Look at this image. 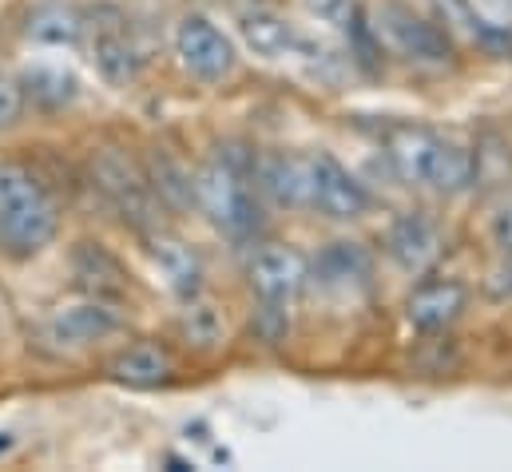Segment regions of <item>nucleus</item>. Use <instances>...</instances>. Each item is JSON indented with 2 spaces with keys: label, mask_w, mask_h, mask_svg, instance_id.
<instances>
[{
  "label": "nucleus",
  "mask_w": 512,
  "mask_h": 472,
  "mask_svg": "<svg viewBox=\"0 0 512 472\" xmlns=\"http://www.w3.org/2000/svg\"><path fill=\"white\" fill-rule=\"evenodd\" d=\"M195 207L227 238H251L262 227L255 187V151L243 143H223L195 171Z\"/></svg>",
  "instance_id": "1"
},
{
  "label": "nucleus",
  "mask_w": 512,
  "mask_h": 472,
  "mask_svg": "<svg viewBox=\"0 0 512 472\" xmlns=\"http://www.w3.org/2000/svg\"><path fill=\"white\" fill-rule=\"evenodd\" d=\"M60 231V207L48 187L12 159H0V250L8 258H36Z\"/></svg>",
  "instance_id": "2"
},
{
  "label": "nucleus",
  "mask_w": 512,
  "mask_h": 472,
  "mask_svg": "<svg viewBox=\"0 0 512 472\" xmlns=\"http://www.w3.org/2000/svg\"><path fill=\"white\" fill-rule=\"evenodd\" d=\"M389 159L401 179L433 187L437 195H465L473 191V151L441 139L425 127H397L389 139Z\"/></svg>",
  "instance_id": "3"
},
{
  "label": "nucleus",
  "mask_w": 512,
  "mask_h": 472,
  "mask_svg": "<svg viewBox=\"0 0 512 472\" xmlns=\"http://www.w3.org/2000/svg\"><path fill=\"white\" fill-rule=\"evenodd\" d=\"M92 183L100 195L112 203V211L128 223L135 235H155L163 231V203L147 183V171L131 159L124 147H100L92 155Z\"/></svg>",
  "instance_id": "4"
},
{
  "label": "nucleus",
  "mask_w": 512,
  "mask_h": 472,
  "mask_svg": "<svg viewBox=\"0 0 512 472\" xmlns=\"http://www.w3.org/2000/svg\"><path fill=\"white\" fill-rule=\"evenodd\" d=\"M378 32H385L389 44H393L401 56L417 60V64L445 68V64L457 60V40H453V32H449L445 24H437V20L421 16V12H413V8L401 4V0L382 4V24H378Z\"/></svg>",
  "instance_id": "5"
},
{
  "label": "nucleus",
  "mask_w": 512,
  "mask_h": 472,
  "mask_svg": "<svg viewBox=\"0 0 512 472\" xmlns=\"http://www.w3.org/2000/svg\"><path fill=\"white\" fill-rule=\"evenodd\" d=\"M175 56L203 84H223L235 72V48L207 16H183L175 24Z\"/></svg>",
  "instance_id": "6"
},
{
  "label": "nucleus",
  "mask_w": 512,
  "mask_h": 472,
  "mask_svg": "<svg viewBox=\"0 0 512 472\" xmlns=\"http://www.w3.org/2000/svg\"><path fill=\"white\" fill-rule=\"evenodd\" d=\"M124 318L116 310V302L104 298H88L76 306L56 310L44 326H40V342H48L52 350H84L96 342H108L112 334H120Z\"/></svg>",
  "instance_id": "7"
},
{
  "label": "nucleus",
  "mask_w": 512,
  "mask_h": 472,
  "mask_svg": "<svg viewBox=\"0 0 512 472\" xmlns=\"http://www.w3.org/2000/svg\"><path fill=\"white\" fill-rule=\"evenodd\" d=\"M310 207H318L330 219L350 223L370 211V191L330 151H318V155H310Z\"/></svg>",
  "instance_id": "8"
},
{
  "label": "nucleus",
  "mask_w": 512,
  "mask_h": 472,
  "mask_svg": "<svg viewBox=\"0 0 512 472\" xmlns=\"http://www.w3.org/2000/svg\"><path fill=\"white\" fill-rule=\"evenodd\" d=\"M247 282L258 302L290 306L306 286V258L294 246H262L247 266Z\"/></svg>",
  "instance_id": "9"
},
{
  "label": "nucleus",
  "mask_w": 512,
  "mask_h": 472,
  "mask_svg": "<svg viewBox=\"0 0 512 472\" xmlns=\"http://www.w3.org/2000/svg\"><path fill=\"white\" fill-rule=\"evenodd\" d=\"M72 278L88 298L104 302H124L131 294V270L124 266L120 254H112L104 242H76L72 246Z\"/></svg>",
  "instance_id": "10"
},
{
  "label": "nucleus",
  "mask_w": 512,
  "mask_h": 472,
  "mask_svg": "<svg viewBox=\"0 0 512 472\" xmlns=\"http://www.w3.org/2000/svg\"><path fill=\"white\" fill-rule=\"evenodd\" d=\"M469 290L457 278H433L413 286V294L405 298V322L417 334H445L461 314H465Z\"/></svg>",
  "instance_id": "11"
},
{
  "label": "nucleus",
  "mask_w": 512,
  "mask_h": 472,
  "mask_svg": "<svg viewBox=\"0 0 512 472\" xmlns=\"http://www.w3.org/2000/svg\"><path fill=\"white\" fill-rule=\"evenodd\" d=\"M239 32L247 40V48L262 60H282V56H322V44L306 40L286 16L270 12V8H251L239 16Z\"/></svg>",
  "instance_id": "12"
},
{
  "label": "nucleus",
  "mask_w": 512,
  "mask_h": 472,
  "mask_svg": "<svg viewBox=\"0 0 512 472\" xmlns=\"http://www.w3.org/2000/svg\"><path fill=\"white\" fill-rule=\"evenodd\" d=\"M385 254L405 274H425L441 258V231H437V223L429 215L405 211V215L393 219V227L385 235Z\"/></svg>",
  "instance_id": "13"
},
{
  "label": "nucleus",
  "mask_w": 512,
  "mask_h": 472,
  "mask_svg": "<svg viewBox=\"0 0 512 472\" xmlns=\"http://www.w3.org/2000/svg\"><path fill=\"white\" fill-rule=\"evenodd\" d=\"M255 187L278 207H310V159L286 151L255 155Z\"/></svg>",
  "instance_id": "14"
},
{
  "label": "nucleus",
  "mask_w": 512,
  "mask_h": 472,
  "mask_svg": "<svg viewBox=\"0 0 512 472\" xmlns=\"http://www.w3.org/2000/svg\"><path fill=\"white\" fill-rule=\"evenodd\" d=\"M84 28H92V64H96V72L112 88L135 84L139 80V68H143V56L131 44L124 20H104V24H84Z\"/></svg>",
  "instance_id": "15"
},
{
  "label": "nucleus",
  "mask_w": 512,
  "mask_h": 472,
  "mask_svg": "<svg viewBox=\"0 0 512 472\" xmlns=\"http://www.w3.org/2000/svg\"><path fill=\"white\" fill-rule=\"evenodd\" d=\"M433 8H437L441 24L449 32H465L481 52H489L497 60H509L512 56V24L481 16L473 0H433Z\"/></svg>",
  "instance_id": "16"
},
{
  "label": "nucleus",
  "mask_w": 512,
  "mask_h": 472,
  "mask_svg": "<svg viewBox=\"0 0 512 472\" xmlns=\"http://www.w3.org/2000/svg\"><path fill=\"white\" fill-rule=\"evenodd\" d=\"M147 242H151V258H155L159 274L167 278L171 294H175L179 302L199 298V294H203V262H199V254H195L183 238L167 235V231L147 235Z\"/></svg>",
  "instance_id": "17"
},
{
  "label": "nucleus",
  "mask_w": 512,
  "mask_h": 472,
  "mask_svg": "<svg viewBox=\"0 0 512 472\" xmlns=\"http://www.w3.org/2000/svg\"><path fill=\"white\" fill-rule=\"evenodd\" d=\"M108 377L124 389H159L171 377V357L155 342H139L108 361Z\"/></svg>",
  "instance_id": "18"
},
{
  "label": "nucleus",
  "mask_w": 512,
  "mask_h": 472,
  "mask_svg": "<svg viewBox=\"0 0 512 472\" xmlns=\"http://www.w3.org/2000/svg\"><path fill=\"white\" fill-rule=\"evenodd\" d=\"M20 92H24V104L28 108H36V112H64V108H72L76 104V96H80V84H76V76L72 72H64V68H28L20 80Z\"/></svg>",
  "instance_id": "19"
},
{
  "label": "nucleus",
  "mask_w": 512,
  "mask_h": 472,
  "mask_svg": "<svg viewBox=\"0 0 512 472\" xmlns=\"http://www.w3.org/2000/svg\"><path fill=\"white\" fill-rule=\"evenodd\" d=\"M147 183H151V191L159 195V203L167 207V211H187L191 203H195V175H187L167 151H151L147 155Z\"/></svg>",
  "instance_id": "20"
},
{
  "label": "nucleus",
  "mask_w": 512,
  "mask_h": 472,
  "mask_svg": "<svg viewBox=\"0 0 512 472\" xmlns=\"http://www.w3.org/2000/svg\"><path fill=\"white\" fill-rule=\"evenodd\" d=\"M24 32H28V40H36V44L64 48V44H76V40L84 36V16H80L72 4L52 0V4H40V8L28 16Z\"/></svg>",
  "instance_id": "21"
},
{
  "label": "nucleus",
  "mask_w": 512,
  "mask_h": 472,
  "mask_svg": "<svg viewBox=\"0 0 512 472\" xmlns=\"http://www.w3.org/2000/svg\"><path fill=\"white\" fill-rule=\"evenodd\" d=\"M314 278L322 286H350L370 278V254L358 242H330L318 258H314Z\"/></svg>",
  "instance_id": "22"
},
{
  "label": "nucleus",
  "mask_w": 512,
  "mask_h": 472,
  "mask_svg": "<svg viewBox=\"0 0 512 472\" xmlns=\"http://www.w3.org/2000/svg\"><path fill=\"white\" fill-rule=\"evenodd\" d=\"M346 32V40H350V56H354V64L366 72V76H382V32H378V24H370V16H366V8H358L354 12V20L342 28Z\"/></svg>",
  "instance_id": "23"
},
{
  "label": "nucleus",
  "mask_w": 512,
  "mask_h": 472,
  "mask_svg": "<svg viewBox=\"0 0 512 472\" xmlns=\"http://www.w3.org/2000/svg\"><path fill=\"white\" fill-rule=\"evenodd\" d=\"M512 175V147L497 135H485L473 147V187H501Z\"/></svg>",
  "instance_id": "24"
},
{
  "label": "nucleus",
  "mask_w": 512,
  "mask_h": 472,
  "mask_svg": "<svg viewBox=\"0 0 512 472\" xmlns=\"http://www.w3.org/2000/svg\"><path fill=\"white\" fill-rule=\"evenodd\" d=\"M187 310H183V338L191 342V346H199V350H215L219 342H223V334H227V326H223V318H219V310L211 306V302H203V298H191V302H183Z\"/></svg>",
  "instance_id": "25"
},
{
  "label": "nucleus",
  "mask_w": 512,
  "mask_h": 472,
  "mask_svg": "<svg viewBox=\"0 0 512 472\" xmlns=\"http://www.w3.org/2000/svg\"><path fill=\"white\" fill-rule=\"evenodd\" d=\"M251 334L266 346H282L290 334V306H274V302H258L251 314Z\"/></svg>",
  "instance_id": "26"
},
{
  "label": "nucleus",
  "mask_w": 512,
  "mask_h": 472,
  "mask_svg": "<svg viewBox=\"0 0 512 472\" xmlns=\"http://www.w3.org/2000/svg\"><path fill=\"white\" fill-rule=\"evenodd\" d=\"M306 4V12L314 16V20H322V24H330V28H346L350 20H354V12L362 8L358 0H302Z\"/></svg>",
  "instance_id": "27"
},
{
  "label": "nucleus",
  "mask_w": 512,
  "mask_h": 472,
  "mask_svg": "<svg viewBox=\"0 0 512 472\" xmlns=\"http://www.w3.org/2000/svg\"><path fill=\"white\" fill-rule=\"evenodd\" d=\"M24 92H20V84L16 80H4L0 76V131H8L16 119L24 116Z\"/></svg>",
  "instance_id": "28"
},
{
  "label": "nucleus",
  "mask_w": 512,
  "mask_h": 472,
  "mask_svg": "<svg viewBox=\"0 0 512 472\" xmlns=\"http://www.w3.org/2000/svg\"><path fill=\"white\" fill-rule=\"evenodd\" d=\"M489 238H493V246H497L501 254H512V199H505V203L493 211V219H489Z\"/></svg>",
  "instance_id": "29"
},
{
  "label": "nucleus",
  "mask_w": 512,
  "mask_h": 472,
  "mask_svg": "<svg viewBox=\"0 0 512 472\" xmlns=\"http://www.w3.org/2000/svg\"><path fill=\"white\" fill-rule=\"evenodd\" d=\"M489 294H493L497 302H509L512 298V254H505V262L493 270V278H489Z\"/></svg>",
  "instance_id": "30"
},
{
  "label": "nucleus",
  "mask_w": 512,
  "mask_h": 472,
  "mask_svg": "<svg viewBox=\"0 0 512 472\" xmlns=\"http://www.w3.org/2000/svg\"><path fill=\"white\" fill-rule=\"evenodd\" d=\"M473 4H481V8H489V12H505V16H512V0H473Z\"/></svg>",
  "instance_id": "31"
},
{
  "label": "nucleus",
  "mask_w": 512,
  "mask_h": 472,
  "mask_svg": "<svg viewBox=\"0 0 512 472\" xmlns=\"http://www.w3.org/2000/svg\"><path fill=\"white\" fill-rule=\"evenodd\" d=\"M8 445H12V437H8V433H0V453H4Z\"/></svg>",
  "instance_id": "32"
}]
</instances>
